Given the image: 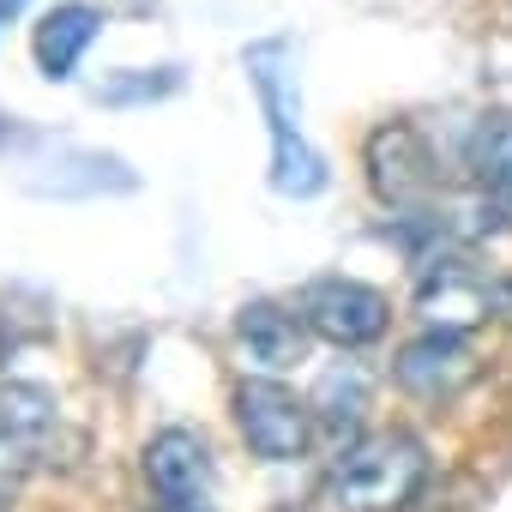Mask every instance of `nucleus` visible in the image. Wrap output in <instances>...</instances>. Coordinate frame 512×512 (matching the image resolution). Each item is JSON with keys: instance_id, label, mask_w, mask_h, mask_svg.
I'll return each mask as SVG.
<instances>
[{"instance_id": "12", "label": "nucleus", "mask_w": 512, "mask_h": 512, "mask_svg": "<svg viewBox=\"0 0 512 512\" xmlns=\"http://www.w3.org/2000/svg\"><path fill=\"white\" fill-rule=\"evenodd\" d=\"M308 404H314V422H320L332 440H344V434L362 428V410H368V374H362L356 362H344V368L320 374V386H314Z\"/></svg>"}, {"instance_id": "13", "label": "nucleus", "mask_w": 512, "mask_h": 512, "mask_svg": "<svg viewBox=\"0 0 512 512\" xmlns=\"http://www.w3.org/2000/svg\"><path fill=\"white\" fill-rule=\"evenodd\" d=\"M67 175H31L37 193H127L133 187V169H121L115 157H97V151H67L61 157Z\"/></svg>"}, {"instance_id": "6", "label": "nucleus", "mask_w": 512, "mask_h": 512, "mask_svg": "<svg viewBox=\"0 0 512 512\" xmlns=\"http://www.w3.org/2000/svg\"><path fill=\"white\" fill-rule=\"evenodd\" d=\"M392 374H398V386H404L410 398H422V404H452L464 386H476L482 362H476V350H470L458 332H434V326H428L416 344L398 350Z\"/></svg>"}, {"instance_id": "14", "label": "nucleus", "mask_w": 512, "mask_h": 512, "mask_svg": "<svg viewBox=\"0 0 512 512\" xmlns=\"http://www.w3.org/2000/svg\"><path fill=\"white\" fill-rule=\"evenodd\" d=\"M470 169H476V181L488 187V199L512 187V115L476 121V133H470Z\"/></svg>"}, {"instance_id": "10", "label": "nucleus", "mask_w": 512, "mask_h": 512, "mask_svg": "<svg viewBox=\"0 0 512 512\" xmlns=\"http://www.w3.org/2000/svg\"><path fill=\"white\" fill-rule=\"evenodd\" d=\"M235 338H241V350H247L253 368H272V374L308 356V320H302V308H278V302H247L235 314Z\"/></svg>"}, {"instance_id": "9", "label": "nucleus", "mask_w": 512, "mask_h": 512, "mask_svg": "<svg viewBox=\"0 0 512 512\" xmlns=\"http://www.w3.org/2000/svg\"><path fill=\"white\" fill-rule=\"evenodd\" d=\"M145 482H151L157 500L199 512L205 494H211V452H205V440L187 434V428L151 434V446H145Z\"/></svg>"}, {"instance_id": "3", "label": "nucleus", "mask_w": 512, "mask_h": 512, "mask_svg": "<svg viewBox=\"0 0 512 512\" xmlns=\"http://www.w3.org/2000/svg\"><path fill=\"white\" fill-rule=\"evenodd\" d=\"M61 428V404L49 386L31 380H7L0 386V512H13L31 470L43 464L49 440Z\"/></svg>"}, {"instance_id": "7", "label": "nucleus", "mask_w": 512, "mask_h": 512, "mask_svg": "<svg viewBox=\"0 0 512 512\" xmlns=\"http://www.w3.org/2000/svg\"><path fill=\"white\" fill-rule=\"evenodd\" d=\"M362 163H368V181H374V193L386 205H416L434 187V157H428V145H422V133L410 121L374 127L368 145H362Z\"/></svg>"}, {"instance_id": "1", "label": "nucleus", "mask_w": 512, "mask_h": 512, "mask_svg": "<svg viewBox=\"0 0 512 512\" xmlns=\"http://www.w3.org/2000/svg\"><path fill=\"white\" fill-rule=\"evenodd\" d=\"M253 91H260L266 127H272V187L284 199H314L326 193V157L308 145L302 121H296V73H290V37H266L241 55Z\"/></svg>"}, {"instance_id": "15", "label": "nucleus", "mask_w": 512, "mask_h": 512, "mask_svg": "<svg viewBox=\"0 0 512 512\" xmlns=\"http://www.w3.org/2000/svg\"><path fill=\"white\" fill-rule=\"evenodd\" d=\"M181 79H175V67H157V79H145V73H133V79H115V85H103L97 91V103H145V97H169Z\"/></svg>"}, {"instance_id": "8", "label": "nucleus", "mask_w": 512, "mask_h": 512, "mask_svg": "<svg viewBox=\"0 0 512 512\" xmlns=\"http://www.w3.org/2000/svg\"><path fill=\"white\" fill-rule=\"evenodd\" d=\"M416 320L434 332H470L482 320H494V284H482L476 272H464L458 260H422V284H416Z\"/></svg>"}, {"instance_id": "4", "label": "nucleus", "mask_w": 512, "mask_h": 512, "mask_svg": "<svg viewBox=\"0 0 512 512\" xmlns=\"http://www.w3.org/2000/svg\"><path fill=\"white\" fill-rule=\"evenodd\" d=\"M235 428L266 464H290V458H302V446L314 434V404H302L284 380H241Z\"/></svg>"}, {"instance_id": "5", "label": "nucleus", "mask_w": 512, "mask_h": 512, "mask_svg": "<svg viewBox=\"0 0 512 512\" xmlns=\"http://www.w3.org/2000/svg\"><path fill=\"white\" fill-rule=\"evenodd\" d=\"M296 308H302L308 332L338 344V350H362V344L386 338V326H392V302L356 278H314Z\"/></svg>"}, {"instance_id": "2", "label": "nucleus", "mask_w": 512, "mask_h": 512, "mask_svg": "<svg viewBox=\"0 0 512 512\" xmlns=\"http://www.w3.org/2000/svg\"><path fill=\"white\" fill-rule=\"evenodd\" d=\"M422 482H428V446L404 428L368 434L344 446L332 464V500L344 512H404Z\"/></svg>"}, {"instance_id": "16", "label": "nucleus", "mask_w": 512, "mask_h": 512, "mask_svg": "<svg viewBox=\"0 0 512 512\" xmlns=\"http://www.w3.org/2000/svg\"><path fill=\"white\" fill-rule=\"evenodd\" d=\"M494 320L512 332V278H500V284H494Z\"/></svg>"}, {"instance_id": "11", "label": "nucleus", "mask_w": 512, "mask_h": 512, "mask_svg": "<svg viewBox=\"0 0 512 512\" xmlns=\"http://www.w3.org/2000/svg\"><path fill=\"white\" fill-rule=\"evenodd\" d=\"M97 31H103V13H97V7H85V0H67V7H55V13L37 25V37H31L43 79L67 85V79H73V67H79V55L97 43Z\"/></svg>"}, {"instance_id": "18", "label": "nucleus", "mask_w": 512, "mask_h": 512, "mask_svg": "<svg viewBox=\"0 0 512 512\" xmlns=\"http://www.w3.org/2000/svg\"><path fill=\"white\" fill-rule=\"evenodd\" d=\"M157 512H193V506H169V500H163V506H157Z\"/></svg>"}, {"instance_id": "17", "label": "nucleus", "mask_w": 512, "mask_h": 512, "mask_svg": "<svg viewBox=\"0 0 512 512\" xmlns=\"http://www.w3.org/2000/svg\"><path fill=\"white\" fill-rule=\"evenodd\" d=\"M19 7H25V0H0V19H19Z\"/></svg>"}]
</instances>
